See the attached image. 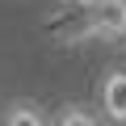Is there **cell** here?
Masks as SVG:
<instances>
[{"label":"cell","instance_id":"1","mask_svg":"<svg viewBox=\"0 0 126 126\" xmlns=\"http://www.w3.org/2000/svg\"><path fill=\"white\" fill-rule=\"evenodd\" d=\"M84 17H88V34L109 42L126 38V0H84Z\"/></svg>","mask_w":126,"mask_h":126},{"label":"cell","instance_id":"4","mask_svg":"<svg viewBox=\"0 0 126 126\" xmlns=\"http://www.w3.org/2000/svg\"><path fill=\"white\" fill-rule=\"evenodd\" d=\"M55 126H101V118H97V109L72 101V105H63V109L55 113Z\"/></svg>","mask_w":126,"mask_h":126},{"label":"cell","instance_id":"2","mask_svg":"<svg viewBox=\"0 0 126 126\" xmlns=\"http://www.w3.org/2000/svg\"><path fill=\"white\" fill-rule=\"evenodd\" d=\"M97 105H101V118L113 122V126H126V72H109L97 88Z\"/></svg>","mask_w":126,"mask_h":126},{"label":"cell","instance_id":"3","mask_svg":"<svg viewBox=\"0 0 126 126\" xmlns=\"http://www.w3.org/2000/svg\"><path fill=\"white\" fill-rule=\"evenodd\" d=\"M0 126H50V122L34 101H9L0 113Z\"/></svg>","mask_w":126,"mask_h":126}]
</instances>
